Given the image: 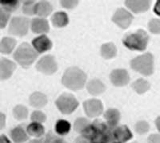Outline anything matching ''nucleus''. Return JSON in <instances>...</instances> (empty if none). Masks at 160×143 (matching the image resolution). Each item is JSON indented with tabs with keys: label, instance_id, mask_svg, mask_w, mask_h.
Instances as JSON below:
<instances>
[{
	"label": "nucleus",
	"instance_id": "nucleus-41",
	"mask_svg": "<svg viewBox=\"0 0 160 143\" xmlns=\"http://www.w3.org/2000/svg\"><path fill=\"white\" fill-rule=\"evenodd\" d=\"M51 143H67V142H66L63 139H62V138H55Z\"/></svg>",
	"mask_w": 160,
	"mask_h": 143
},
{
	"label": "nucleus",
	"instance_id": "nucleus-5",
	"mask_svg": "<svg viewBox=\"0 0 160 143\" xmlns=\"http://www.w3.org/2000/svg\"><path fill=\"white\" fill-rule=\"evenodd\" d=\"M55 105L62 114H70L78 108V101L72 94L63 93L58 97Z\"/></svg>",
	"mask_w": 160,
	"mask_h": 143
},
{
	"label": "nucleus",
	"instance_id": "nucleus-24",
	"mask_svg": "<svg viewBox=\"0 0 160 143\" xmlns=\"http://www.w3.org/2000/svg\"><path fill=\"white\" fill-rule=\"evenodd\" d=\"M27 134L35 138H41L44 134V127L42 124L36 122H31L27 127Z\"/></svg>",
	"mask_w": 160,
	"mask_h": 143
},
{
	"label": "nucleus",
	"instance_id": "nucleus-34",
	"mask_svg": "<svg viewBox=\"0 0 160 143\" xmlns=\"http://www.w3.org/2000/svg\"><path fill=\"white\" fill-rule=\"evenodd\" d=\"M10 19V13L7 12L5 10L0 7V29L4 28L8 24Z\"/></svg>",
	"mask_w": 160,
	"mask_h": 143
},
{
	"label": "nucleus",
	"instance_id": "nucleus-3",
	"mask_svg": "<svg viewBox=\"0 0 160 143\" xmlns=\"http://www.w3.org/2000/svg\"><path fill=\"white\" fill-rule=\"evenodd\" d=\"M38 54L28 43L19 45L14 54V58L23 68H28L36 61Z\"/></svg>",
	"mask_w": 160,
	"mask_h": 143
},
{
	"label": "nucleus",
	"instance_id": "nucleus-1",
	"mask_svg": "<svg viewBox=\"0 0 160 143\" xmlns=\"http://www.w3.org/2000/svg\"><path fill=\"white\" fill-rule=\"evenodd\" d=\"M86 81V73L77 67H72L66 70L62 78V83L64 86L74 91L82 89Z\"/></svg>",
	"mask_w": 160,
	"mask_h": 143
},
{
	"label": "nucleus",
	"instance_id": "nucleus-35",
	"mask_svg": "<svg viewBox=\"0 0 160 143\" xmlns=\"http://www.w3.org/2000/svg\"><path fill=\"white\" fill-rule=\"evenodd\" d=\"M149 29L150 31L154 34L160 33V20L158 19H153L149 23Z\"/></svg>",
	"mask_w": 160,
	"mask_h": 143
},
{
	"label": "nucleus",
	"instance_id": "nucleus-12",
	"mask_svg": "<svg viewBox=\"0 0 160 143\" xmlns=\"http://www.w3.org/2000/svg\"><path fill=\"white\" fill-rule=\"evenodd\" d=\"M33 48L37 53H43L52 48V43L47 35H42L36 37L32 40Z\"/></svg>",
	"mask_w": 160,
	"mask_h": 143
},
{
	"label": "nucleus",
	"instance_id": "nucleus-37",
	"mask_svg": "<svg viewBox=\"0 0 160 143\" xmlns=\"http://www.w3.org/2000/svg\"><path fill=\"white\" fill-rule=\"evenodd\" d=\"M148 143H160V136L158 134H151L148 138Z\"/></svg>",
	"mask_w": 160,
	"mask_h": 143
},
{
	"label": "nucleus",
	"instance_id": "nucleus-31",
	"mask_svg": "<svg viewBox=\"0 0 160 143\" xmlns=\"http://www.w3.org/2000/svg\"><path fill=\"white\" fill-rule=\"evenodd\" d=\"M89 124L90 122L88 119L83 118H78L75 121V130L77 133H81Z\"/></svg>",
	"mask_w": 160,
	"mask_h": 143
},
{
	"label": "nucleus",
	"instance_id": "nucleus-22",
	"mask_svg": "<svg viewBox=\"0 0 160 143\" xmlns=\"http://www.w3.org/2000/svg\"><path fill=\"white\" fill-rule=\"evenodd\" d=\"M16 45V40L11 37H4L0 41V52L2 54H10Z\"/></svg>",
	"mask_w": 160,
	"mask_h": 143
},
{
	"label": "nucleus",
	"instance_id": "nucleus-20",
	"mask_svg": "<svg viewBox=\"0 0 160 143\" xmlns=\"http://www.w3.org/2000/svg\"><path fill=\"white\" fill-rule=\"evenodd\" d=\"M48 103V97L40 92H35L30 97V104L35 108H42Z\"/></svg>",
	"mask_w": 160,
	"mask_h": 143
},
{
	"label": "nucleus",
	"instance_id": "nucleus-21",
	"mask_svg": "<svg viewBox=\"0 0 160 143\" xmlns=\"http://www.w3.org/2000/svg\"><path fill=\"white\" fill-rule=\"evenodd\" d=\"M51 22L56 28H63L69 23V18L68 14L63 11L55 13L51 17Z\"/></svg>",
	"mask_w": 160,
	"mask_h": 143
},
{
	"label": "nucleus",
	"instance_id": "nucleus-9",
	"mask_svg": "<svg viewBox=\"0 0 160 143\" xmlns=\"http://www.w3.org/2000/svg\"><path fill=\"white\" fill-rule=\"evenodd\" d=\"M83 108L86 114L89 118L98 117L102 114L103 110L102 103L97 99H90L84 101Z\"/></svg>",
	"mask_w": 160,
	"mask_h": 143
},
{
	"label": "nucleus",
	"instance_id": "nucleus-39",
	"mask_svg": "<svg viewBox=\"0 0 160 143\" xmlns=\"http://www.w3.org/2000/svg\"><path fill=\"white\" fill-rule=\"evenodd\" d=\"M6 124V116L2 113H0V130L5 127Z\"/></svg>",
	"mask_w": 160,
	"mask_h": 143
},
{
	"label": "nucleus",
	"instance_id": "nucleus-28",
	"mask_svg": "<svg viewBox=\"0 0 160 143\" xmlns=\"http://www.w3.org/2000/svg\"><path fill=\"white\" fill-rule=\"evenodd\" d=\"M13 115L18 121L26 119L28 116V109L23 105H16L13 109Z\"/></svg>",
	"mask_w": 160,
	"mask_h": 143
},
{
	"label": "nucleus",
	"instance_id": "nucleus-29",
	"mask_svg": "<svg viewBox=\"0 0 160 143\" xmlns=\"http://www.w3.org/2000/svg\"><path fill=\"white\" fill-rule=\"evenodd\" d=\"M81 134H82V137H84L85 138H88V139L93 141L98 135V131H97L96 128L93 124H89L81 132Z\"/></svg>",
	"mask_w": 160,
	"mask_h": 143
},
{
	"label": "nucleus",
	"instance_id": "nucleus-43",
	"mask_svg": "<svg viewBox=\"0 0 160 143\" xmlns=\"http://www.w3.org/2000/svg\"><path fill=\"white\" fill-rule=\"evenodd\" d=\"M132 143H138V142H136V141H135V142H132Z\"/></svg>",
	"mask_w": 160,
	"mask_h": 143
},
{
	"label": "nucleus",
	"instance_id": "nucleus-17",
	"mask_svg": "<svg viewBox=\"0 0 160 143\" xmlns=\"http://www.w3.org/2000/svg\"><path fill=\"white\" fill-rule=\"evenodd\" d=\"M87 88L90 94L94 96H98L104 93L106 90L105 84L98 79H93L87 85Z\"/></svg>",
	"mask_w": 160,
	"mask_h": 143
},
{
	"label": "nucleus",
	"instance_id": "nucleus-4",
	"mask_svg": "<svg viewBox=\"0 0 160 143\" xmlns=\"http://www.w3.org/2000/svg\"><path fill=\"white\" fill-rule=\"evenodd\" d=\"M132 69L144 76H150L154 72V57L152 54L148 52L138 56L131 61Z\"/></svg>",
	"mask_w": 160,
	"mask_h": 143
},
{
	"label": "nucleus",
	"instance_id": "nucleus-26",
	"mask_svg": "<svg viewBox=\"0 0 160 143\" xmlns=\"http://www.w3.org/2000/svg\"><path fill=\"white\" fill-rule=\"evenodd\" d=\"M55 131L58 135H66L71 131V124L66 120H58L55 124Z\"/></svg>",
	"mask_w": 160,
	"mask_h": 143
},
{
	"label": "nucleus",
	"instance_id": "nucleus-42",
	"mask_svg": "<svg viewBox=\"0 0 160 143\" xmlns=\"http://www.w3.org/2000/svg\"><path fill=\"white\" fill-rule=\"evenodd\" d=\"M29 143H42V139H34V140H32V141H30Z\"/></svg>",
	"mask_w": 160,
	"mask_h": 143
},
{
	"label": "nucleus",
	"instance_id": "nucleus-38",
	"mask_svg": "<svg viewBox=\"0 0 160 143\" xmlns=\"http://www.w3.org/2000/svg\"><path fill=\"white\" fill-rule=\"evenodd\" d=\"M75 143H93V141L88 139V138H85L82 136H80V137L76 138Z\"/></svg>",
	"mask_w": 160,
	"mask_h": 143
},
{
	"label": "nucleus",
	"instance_id": "nucleus-8",
	"mask_svg": "<svg viewBox=\"0 0 160 143\" xmlns=\"http://www.w3.org/2000/svg\"><path fill=\"white\" fill-rule=\"evenodd\" d=\"M133 19L134 17L129 11L123 8H119L113 15L112 20L122 29H127L131 25Z\"/></svg>",
	"mask_w": 160,
	"mask_h": 143
},
{
	"label": "nucleus",
	"instance_id": "nucleus-16",
	"mask_svg": "<svg viewBox=\"0 0 160 143\" xmlns=\"http://www.w3.org/2000/svg\"><path fill=\"white\" fill-rule=\"evenodd\" d=\"M104 118L107 121V125L111 130L115 129L120 120V113L115 109H109L104 114Z\"/></svg>",
	"mask_w": 160,
	"mask_h": 143
},
{
	"label": "nucleus",
	"instance_id": "nucleus-7",
	"mask_svg": "<svg viewBox=\"0 0 160 143\" xmlns=\"http://www.w3.org/2000/svg\"><path fill=\"white\" fill-rule=\"evenodd\" d=\"M36 68L45 75H52L58 70V64L52 56H45L38 61Z\"/></svg>",
	"mask_w": 160,
	"mask_h": 143
},
{
	"label": "nucleus",
	"instance_id": "nucleus-23",
	"mask_svg": "<svg viewBox=\"0 0 160 143\" xmlns=\"http://www.w3.org/2000/svg\"><path fill=\"white\" fill-rule=\"evenodd\" d=\"M117 48L113 43L102 44L101 47V56L105 59H112L116 56Z\"/></svg>",
	"mask_w": 160,
	"mask_h": 143
},
{
	"label": "nucleus",
	"instance_id": "nucleus-13",
	"mask_svg": "<svg viewBox=\"0 0 160 143\" xmlns=\"http://www.w3.org/2000/svg\"><path fill=\"white\" fill-rule=\"evenodd\" d=\"M16 68V65L13 61L6 58L0 59V80H8L12 76Z\"/></svg>",
	"mask_w": 160,
	"mask_h": 143
},
{
	"label": "nucleus",
	"instance_id": "nucleus-18",
	"mask_svg": "<svg viewBox=\"0 0 160 143\" xmlns=\"http://www.w3.org/2000/svg\"><path fill=\"white\" fill-rule=\"evenodd\" d=\"M10 135L15 143H23L29 139L28 134L22 126H17L11 130Z\"/></svg>",
	"mask_w": 160,
	"mask_h": 143
},
{
	"label": "nucleus",
	"instance_id": "nucleus-44",
	"mask_svg": "<svg viewBox=\"0 0 160 143\" xmlns=\"http://www.w3.org/2000/svg\"><path fill=\"white\" fill-rule=\"evenodd\" d=\"M113 143H118V142H113Z\"/></svg>",
	"mask_w": 160,
	"mask_h": 143
},
{
	"label": "nucleus",
	"instance_id": "nucleus-11",
	"mask_svg": "<svg viewBox=\"0 0 160 143\" xmlns=\"http://www.w3.org/2000/svg\"><path fill=\"white\" fill-rule=\"evenodd\" d=\"M112 136L115 142L118 143H126L133 137L130 129L127 125H121L113 129Z\"/></svg>",
	"mask_w": 160,
	"mask_h": 143
},
{
	"label": "nucleus",
	"instance_id": "nucleus-10",
	"mask_svg": "<svg viewBox=\"0 0 160 143\" xmlns=\"http://www.w3.org/2000/svg\"><path fill=\"white\" fill-rule=\"evenodd\" d=\"M111 81L115 86L122 87L129 83L130 75L125 69H115L110 75Z\"/></svg>",
	"mask_w": 160,
	"mask_h": 143
},
{
	"label": "nucleus",
	"instance_id": "nucleus-27",
	"mask_svg": "<svg viewBox=\"0 0 160 143\" xmlns=\"http://www.w3.org/2000/svg\"><path fill=\"white\" fill-rule=\"evenodd\" d=\"M0 5H1V8L3 10H5L7 12L11 13L16 11L19 8L20 1H17V0H13V1H10V0H7V1L0 0Z\"/></svg>",
	"mask_w": 160,
	"mask_h": 143
},
{
	"label": "nucleus",
	"instance_id": "nucleus-36",
	"mask_svg": "<svg viewBox=\"0 0 160 143\" xmlns=\"http://www.w3.org/2000/svg\"><path fill=\"white\" fill-rule=\"evenodd\" d=\"M78 3V1H61V5L67 9H73Z\"/></svg>",
	"mask_w": 160,
	"mask_h": 143
},
{
	"label": "nucleus",
	"instance_id": "nucleus-15",
	"mask_svg": "<svg viewBox=\"0 0 160 143\" xmlns=\"http://www.w3.org/2000/svg\"><path fill=\"white\" fill-rule=\"evenodd\" d=\"M126 6L133 11L134 13H142L148 11L151 7V2L150 1H134V0H129L126 1Z\"/></svg>",
	"mask_w": 160,
	"mask_h": 143
},
{
	"label": "nucleus",
	"instance_id": "nucleus-32",
	"mask_svg": "<svg viewBox=\"0 0 160 143\" xmlns=\"http://www.w3.org/2000/svg\"><path fill=\"white\" fill-rule=\"evenodd\" d=\"M135 131L139 134H144L147 132H148L150 129V125L147 121H140L136 123L135 126Z\"/></svg>",
	"mask_w": 160,
	"mask_h": 143
},
{
	"label": "nucleus",
	"instance_id": "nucleus-30",
	"mask_svg": "<svg viewBox=\"0 0 160 143\" xmlns=\"http://www.w3.org/2000/svg\"><path fill=\"white\" fill-rule=\"evenodd\" d=\"M36 2L35 1H25L22 5V11L25 15H35V7Z\"/></svg>",
	"mask_w": 160,
	"mask_h": 143
},
{
	"label": "nucleus",
	"instance_id": "nucleus-2",
	"mask_svg": "<svg viewBox=\"0 0 160 143\" xmlns=\"http://www.w3.org/2000/svg\"><path fill=\"white\" fill-rule=\"evenodd\" d=\"M149 41V36L145 31L139 29L134 33L128 34L122 40V43L128 49L142 51L146 49Z\"/></svg>",
	"mask_w": 160,
	"mask_h": 143
},
{
	"label": "nucleus",
	"instance_id": "nucleus-14",
	"mask_svg": "<svg viewBox=\"0 0 160 143\" xmlns=\"http://www.w3.org/2000/svg\"><path fill=\"white\" fill-rule=\"evenodd\" d=\"M31 29L34 33L46 34L50 30L48 21L42 18H35L31 23Z\"/></svg>",
	"mask_w": 160,
	"mask_h": 143
},
{
	"label": "nucleus",
	"instance_id": "nucleus-40",
	"mask_svg": "<svg viewBox=\"0 0 160 143\" xmlns=\"http://www.w3.org/2000/svg\"><path fill=\"white\" fill-rule=\"evenodd\" d=\"M0 143H11V141L5 135H0Z\"/></svg>",
	"mask_w": 160,
	"mask_h": 143
},
{
	"label": "nucleus",
	"instance_id": "nucleus-25",
	"mask_svg": "<svg viewBox=\"0 0 160 143\" xmlns=\"http://www.w3.org/2000/svg\"><path fill=\"white\" fill-rule=\"evenodd\" d=\"M150 83L144 79H138L132 84L133 89L138 94L145 93L150 89Z\"/></svg>",
	"mask_w": 160,
	"mask_h": 143
},
{
	"label": "nucleus",
	"instance_id": "nucleus-6",
	"mask_svg": "<svg viewBox=\"0 0 160 143\" xmlns=\"http://www.w3.org/2000/svg\"><path fill=\"white\" fill-rule=\"evenodd\" d=\"M30 20L23 16L14 17L9 26V33L16 36H24L28 34Z\"/></svg>",
	"mask_w": 160,
	"mask_h": 143
},
{
	"label": "nucleus",
	"instance_id": "nucleus-33",
	"mask_svg": "<svg viewBox=\"0 0 160 143\" xmlns=\"http://www.w3.org/2000/svg\"><path fill=\"white\" fill-rule=\"evenodd\" d=\"M47 119V116L41 111H34L31 116V120L32 122H36L42 124V122L46 121Z\"/></svg>",
	"mask_w": 160,
	"mask_h": 143
},
{
	"label": "nucleus",
	"instance_id": "nucleus-19",
	"mask_svg": "<svg viewBox=\"0 0 160 143\" xmlns=\"http://www.w3.org/2000/svg\"><path fill=\"white\" fill-rule=\"evenodd\" d=\"M53 8L48 1L36 3L35 7V14L40 17H47L52 12Z\"/></svg>",
	"mask_w": 160,
	"mask_h": 143
}]
</instances>
